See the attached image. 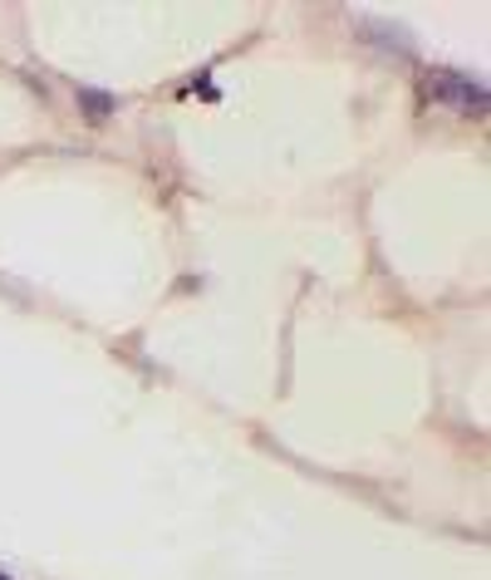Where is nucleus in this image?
<instances>
[{
    "label": "nucleus",
    "mask_w": 491,
    "mask_h": 580,
    "mask_svg": "<svg viewBox=\"0 0 491 580\" xmlns=\"http://www.w3.org/2000/svg\"><path fill=\"white\" fill-rule=\"evenodd\" d=\"M79 99H84V104L94 109V113H104V109H109V99H99V89H84V94H79Z\"/></svg>",
    "instance_id": "2"
},
{
    "label": "nucleus",
    "mask_w": 491,
    "mask_h": 580,
    "mask_svg": "<svg viewBox=\"0 0 491 580\" xmlns=\"http://www.w3.org/2000/svg\"><path fill=\"white\" fill-rule=\"evenodd\" d=\"M432 99L457 104V109H487L482 84H472V79H457V74H432Z\"/></svg>",
    "instance_id": "1"
}]
</instances>
